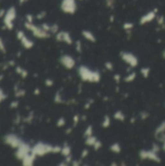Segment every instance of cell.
Masks as SVG:
<instances>
[{"instance_id": "obj_1", "label": "cell", "mask_w": 165, "mask_h": 166, "mask_svg": "<svg viewBox=\"0 0 165 166\" xmlns=\"http://www.w3.org/2000/svg\"><path fill=\"white\" fill-rule=\"evenodd\" d=\"M78 75L80 76L83 82L89 83H99L101 80V75L98 70H90L88 66L81 65L78 68Z\"/></svg>"}, {"instance_id": "obj_2", "label": "cell", "mask_w": 165, "mask_h": 166, "mask_svg": "<svg viewBox=\"0 0 165 166\" xmlns=\"http://www.w3.org/2000/svg\"><path fill=\"white\" fill-rule=\"evenodd\" d=\"M53 146L50 144H46L43 142H38L32 148H31V152H32L36 156H43L47 154L53 153Z\"/></svg>"}, {"instance_id": "obj_3", "label": "cell", "mask_w": 165, "mask_h": 166, "mask_svg": "<svg viewBox=\"0 0 165 166\" xmlns=\"http://www.w3.org/2000/svg\"><path fill=\"white\" fill-rule=\"evenodd\" d=\"M25 26L28 30H30L35 37H37V38H39V39H47V38L50 37V33H49V32H47V31L44 30L42 27L36 26L35 25H33V22H28V21H26V22L25 23Z\"/></svg>"}, {"instance_id": "obj_4", "label": "cell", "mask_w": 165, "mask_h": 166, "mask_svg": "<svg viewBox=\"0 0 165 166\" xmlns=\"http://www.w3.org/2000/svg\"><path fill=\"white\" fill-rule=\"evenodd\" d=\"M139 157L142 160H152L156 163H160L161 159L158 153H155L153 150H141L139 152Z\"/></svg>"}, {"instance_id": "obj_5", "label": "cell", "mask_w": 165, "mask_h": 166, "mask_svg": "<svg viewBox=\"0 0 165 166\" xmlns=\"http://www.w3.org/2000/svg\"><path fill=\"white\" fill-rule=\"evenodd\" d=\"M16 17H17V10H16L15 7H10L5 13V16L3 17L4 21V25L8 29H12L14 27V23L13 21H15Z\"/></svg>"}, {"instance_id": "obj_6", "label": "cell", "mask_w": 165, "mask_h": 166, "mask_svg": "<svg viewBox=\"0 0 165 166\" xmlns=\"http://www.w3.org/2000/svg\"><path fill=\"white\" fill-rule=\"evenodd\" d=\"M120 57L122 59L123 62H125L126 64H128L130 67L132 68H135L138 66L139 64V61H138V58L137 57L132 53H129V52H121L120 53Z\"/></svg>"}, {"instance_id": "obj_7", "label": "cell", "mask_w": 165, "mask_h": 166, "mask_svg": "<svg viewBox=\"0 0 165 166\" xmlns=\"http://www.w3.org/2000/svg\"><path fill=\"white\" fill-rule=\"evenodd\" d=\"M59 62L60 64L63 66L64 68H66L67 70H71L76 66V60L73 57L69 54H63L61 55L59 58Z\"/></svg>"}, {"instance_id": "obj_8", "label": "cell", "mask_w": 165, "mask_h": 166, "mask_svg": "<svg viewBox=\"0 0 165 166\" xmlns=\"http://www.w3.org/2000/svg\"><path fill=\"white\" fill-rule=\"evenodd\" d=\"M31 152V148L28 144L25 143V142L21 141V145L18 147V151L16 153V155H17V159H21L25 157V155H27L29 153Z\"/></svg>"}, {"instance_id": "obj_9", "label": "cell", "mask_w": 165, "mask_h": 166, "mask_svg": "<svg viewBox=\"0 0 165 166\" xmlns=\"http://www.w3.org/2000/svg\"><path fill=\"white\" fill-rule=\"evenodd\" d=\"M56 39L58 42H63L67 45L73 44V39L68 31H58L56 35Z\"/></svg>"}, {"instance_id": "obj_10", "label": "cell", "mask_w": 165, "mask_h": 166, "mask_svg": "<svg viewBox=\"0 0 165 166\" xmlns=\"http://www.w3.org/2000/svg\"><path fill=\"white\" fill-rule=\"evenodd\" d=\"M4 142L7 145L11 146L12 148L18 149V147L21 143V140L17 135H15V134H8V135H6L4 137Z\"/></svg>"}, {"instance_id": "obj_11", "label": "cell", "mask_w": 165, "mask_h": 166, "mask_svg": "<svg viewBox=\"0 0 165 166\" xmlns=\"http://www.w3.org/2000/svg\"><path fill=\"white\" fill-rule=\"evenodd\" d=\"M61 10L67 14H74L76 11L74 0H63L61 4Z\"/></svg>"}, {"instance_id": "obj_12", "label": "cell", "mask_w": 165, "mask_h": 166, "mask_svg": "<svg viewBox=\"0 0 165 166\" xmlns=\"http://www.w3.org/2000/svg\"><path fill=\"white\" fill-rule=\"evenodd\" d=\"M154 19H155L154 12H149L140 19L139 23L141 25H147V23H149V22H152Z\"/></svg>"}, {"instance_id": "obj_13", "label": "cell", "mask_w": 165, "mask_h": 166, "mask_svg": "<svg viewBox=\"0 0 165 166\" xmlns=\"http://www.w3.org/2000/svg\"><path fill=\"white\" fill-rule=\"evenodd\" d=\"M82 36L85 39L86 41H89L90 43H95L96 42V37L90 30L83 29L82 30Z\"/></svg>"}, {"instance_id": "obj_14", "label": "cell", "mask_w": 165, "mask_h": 166, "mask_svg": "<svg viewBox=\"0 0 165 166\" xmlns=\"http://www.w3.org/2000/svg\"><path fill=\"white\" fill-rule=\"evenodd\" d=\"M35 157H36V155L32 152H30L27 155H25L22 159V164L25 165V166H27V165H33V162L35 160Z\"/></svg>"}, {"instance_id": "obj_15", "label": "cell", "mask_w": 165, "mask_h": 166, "mask_svg": "<svg viewBox=\"0 0 165 166\" xmlns=\"http://www.w3.org/2000/svg\"><path fill=\"white\" fill-rule=\"evenodd\" d=\"M21 45L23 46V48H25V49H31L32 47L34 46V43H33V41H31L30 39H28L25 35L23 36L21 39Z\"/></svg>"}, {"instance_id": "obj_16", "label": "cell", "mask_w": 165, "mask_h": 166, "mask_svg": "<svg viewBox=\"0 0 165 166\" xmlns=\"http://www.w3.org/2000/svg\"><path fill=\"white\" fill-rule=\"evenodd\" d=\"M162 133H165V121H162L159 123V125L158 126V127L155 128V130H154V137L158 138L160 135V134H162Z\"/></svg>"}, {"instance_id": "obj_17", "label": "cell", "mask_w": 165, "mask_h": 166, "mask_svg": "<svg viewBox=\"0 0 165 166\" xmlns=\"http://www.w3.org/2000/svg\"><path fill=\"white\" fill-rule=\"evenodd\" d=\"M114 118L117 121H119V122H124L125 121V118H126V117H125V114L122 112L121 110H117V112H115L114 114Z\"/></svg>"}, {"instance_id": "obj_18", "label": "cell", "mask_w": 165, "mask_h": 166, "mask_svg": "<svg viewBox=\"0 0 165 166\" xmlns=\"http://www.w3.org/2000/svg\"><path fill=\"white\" fill-rule=\"evenodd\" d=\"M96 140H97V137L94 136V135H91V136H89V137H85V145L88 146V147H93V145L95 144Z\"/></svg>"}, {"instance_id": "obj_19", "label": "cell", "mask_w": 165, "mask_h": 166, "mask_svg": "<svg viewBox=\"0 0 165 166\" xmlns=\"http://www.w3.org/2000/svg\"><path fill=\"white\" fill-rule=\"evenodd\" d=\"M71 153H72V149H71V147H70L67 143H65L63 146H62L61 153L60 154L63 155L64 157L67 156V155H69V154H71Z\"/></svg>"}, {"instance_id": "obj_20", "label": "cell", "mask_w": 165, "mask_h": 166, "mask_svg": "<svg viewBox=\"0 0 165 166\" xmlns=\"http://www.w3.org/2000/svg\"><path fill=\"white\" fill-rule=\"evenodd\" d=\"M101 126L103 128H108L111 126V118H110L109 115H105L104 118H103V120H102V122H101Z\"/></svg>"}, {"instance_id": "obj_21", "label": "cell", "mask_w": 165, "mask_h": 166, "mask_svg": "<svg viewBox=\"0 0 165 166\" xmlns=\"http://www.w3.org/2000/svg\"><path fill=\"white\" fill-rule=\"evenodd\" d=\"M109 150L114 154H120L121 152V147L117 142H116V143H113L111 146H110Z\"/></svg>"}, {"instance_id": "obj_22", "label": "cell", "mask_w": 165, "mask_h": 166, "mask_svg": "<svg viewBox=\"0 0 165 166\" xmlns=\"http://www.w3.org/2000/svg\"><path fill=\"white\" fill-rule=\"evenodd\" d=\"M136 77H137V74H136V72H130L127 76H125L124 77V79H123V81L125 82V83H127V84H129V83H132L133 81H135V79H136Z\"/></svg>"}, {"instance_id": "obj_23", "label": "cell", "mask_w": 165, "mask_h": 166, "mask_svg": "<svg viewBox=\"0 0 165 166\" xmlns=\"http://www.w3.org/2000/svg\"><path fill=\"white\" fill-rule=\"evenodd\" d=\"M140 73L145 79H148L151 74V68L150 67H142L140 70Z\"/></svg>"}, {"instance_id": "obj_24", "label": "cell", "mask_w": 165, "mask_h": 166, "mask_svg": "<svg viewBox=\"0 0 165 166\" xmlns=\"http://www.w3.org/2000/svg\"><path fill=\"white\" fill-rule=\"evenodd\" d=\"M93 135V126L91 124H89L86 126V128L84 132V136L85 137H89V136H91Z\"/></svg>"}, {"instance_id": "obj_25", "label": "cell", "mask_w": 165, "mask_h": 166, "mask_svg": "<svg viewBox=\"0 0 165 166\" xmlns=\"http://www.w3.org/2000/svg\"><path fill=\"white\" fill-rule=\"evenodd\" d=\"M54 102L57 103V104H61V103H63V102H64L63 98H62V96H61V93L59 91H57L56 93V95H54Z\"/></svg>"}, {"instance_id": "obj_26", "label": "cell", "mask_w": 165, "mask_h": 166, "mask_svg": "<svg viewBox=\"0 0 165 166\" xmlns=\"http://www.w3.org/2000/svg\"><path fill=\"white\" fill-rule=\"evenodd\" d=\"M122 28L125 31H130V30H132L133 28H134V23H132V22H125V23H123Z\"/></svg>"}, {"instance_id": "obj_27", "label": "cell", "mask_w": 165, "mask_h": 166, "mask_svg": "<svg viewBox=\"0 0 165 166\" xmlns=\"http://www.w3.org/2000/svg\"><path fill=\"white\" fill-rule=\"evenodd\" d=\"M139 115H140V118L142 121H146L150 118V113L147 112V111H141V112L139 113Z\"/></svg>"}, {"instance_id": "obj_28", "label": "cell", "mask_w": 165, "mask_h": 166, "mask_svg": "<svg viewBox=\"0 0 165 166\" xmlns=\"http://www.w3.org/2000/svg\"><path fill=\"white\" fill-rule=\"evenodd\" d=\"M102 146H103V143H102V142L99 140V139H97L96 140V142H95V144L93 145V149H94V151L95 152H97V151H99V150L102 148Z\"/></svg>"}, {"instance_id": "obj_29", "label": "cell", "mask_w": 165, "mask_h": 166, "mask_svg": "<svg viewBox=\"0 0 165 166\" xmlns=\"http://www.w3.org/2000/svg\"><path fill=\"white\" fill-rule=\"evenodd\" d=\"M66 124V121H65V118L63 117H60L57 122V127H62V126H64Z\"/></svg>"}, {"instance_id": "obj_30", "label": "cell", "mask_w": 165, "mask_h": 166, "mask_svg": "<svg viewBox=\"0 0 165 166\" xmlns=\"http://www.w3.org/2000/svg\"><path fill=\"white\" fill-rule=\"evenodd\" d=\"M104 66H105V69H107L108 71H113L114 70V64L112 61H106L104 63Z\"/></svg>"}, {"instance_id": "obj_31", "label": "cell", "mask_w": 165, "mask_h": 166, "mask_svg": "<svg viewBox=\"0 0 165 166\" xmlns=\"http://www.w3.org/2000/svg\"><path fill=\"white\" fill-rule=\"evenodd\" d=\"M76 52L81 53L83 52V46H82V42L81 41H76Z\"/></svg>"}, {"instance_id": "obj_32", "label": "cell", "mask_w": 165, "mask_h": 166, "mask_svg": "<svg viewBox=\"0 0 165 166\" xmlns=\"http://www.w3.org/2000/svg\"><path fill=\"white\" fill-rule=\"evenodd\" d=\"M58 30H59V27H58V25H53L52 26H51V32L52 33H57L58 32Z\"/></svg>"}, {"instance_id": "obj_33", "label": "cell", "mask_w": 165, "mask_h": 166, "mask_svg": "<svg viewBox=\"0 0 165 166\" xmlns=\"http://www.w3.org/2000/svg\"><path fill=\"white\" fill-rule=\"evenodd\" d=\"M79 121H80V116L79 115H75L74 117H73V126L74 127H76L77 126V124L79 123Z\"/></svg>"}, {"instance_id": "obj_34", "label": "cell", "mask_w": 165, "mask_h": 166, "mask_svg": "<svg viewBox=\"0 0 165 166\" xmlns=\"http://www.w3.org/2000/svg\"><path fill=\"white\" fill-rule=\"evenodd\" d=\"M61 146H53V154H59L61 153Z\"/></svg>"}, {"instance_id": "obj_35", "label": "cell", "mask_w": 165, "mask_h": 166, "mask_svg": "<svg viewBox=\"0 0 165 166\" xmlns=\"http://www.w3.org/2000/svg\"><path fill=\"white\" fill-rule=\"evenodd\" d=\"M89 155V150L86 149V148H85L83 151H82V154H81V157L82 159H85L86 156Z\"/></svg>"}, {"instance_id": "obj_36", "label": "cell", "mask_w": 165, "mask_h": 166, "mask_svg": "<svg viewBox=\"0 0 165 166\" xmlns=\"http://www.w3.org/2000/svg\"><path fill=\"white\" fill-rule=\"evenodd\" d=\"M152 146H153V147H152V150H153V151H154L155 153H159V151H160V147H159L158 144L154 143Z\"/></svg>"}, {"instance_id": "obj_37", "label": "cell", "mask_w": 165, "mask_h": 166, "mask_svg": "<svg viewBox=\"0 0 165 166\" xmlns=\"http://www.w3.org/2000/svg\"><path fill=\"white\" fill-rule=\"evenodd\" d=\"M51 26L52 25H47V23H43L42 25V28L44 29V30H46L47 32H51Z\"/></svg>"}, {"instance_id": "obj_38", "label": "cell", "mask_w": 165, "mask_h": 166, "mask_svg": "<svg viewBox=\"0 0 165 166\" xmlns=\"http://www.w3.org/2000/svg\"><path fill=\"white\" fill-rule=\"evenodd\" d=\"M0 51L2 53H6V49H5V46H4V42L1 38H0Z\"/></svg>"}, {"instance_id": "obj_39", "label": "cell", "mask_w": 165, "mask_h": 166, "mask_svg": "<svg viewBox=\"0 0 165 166\" xmlns=\"http://www.w3.org/2000/svg\"><path fill=\"white\" fill-rule=\"evenodd\" d=\"M45 84L47 86H53V81L52 80V79H47V80L45 81Z\"/></svg>"}, {"instance_id": "obj_40", "label": "cell", "mask_w": 165, "mask_h": 166, "mask_svg": "<svg viewBox=\"0 0 165 166\" xmlns=\"http://www.w3.org/2000/svg\"><path fill=\"white\" fill-rule=\"evenodd\" d=\"M114 80L117 84H120L121 82V75L120 74H115L114 75Z\"/></svg>"}, {"instance_id": "obj_41", "label": "cell", "mask_w": 165, "mask_h": 166, "mask_svg": "<svg viewBox=\"0 0 165 166\" xmlns=\"http://www.w3.org/2000/svg\"><path fill=\"white\" fill-rule=\"evenodd\" d=\"M65 161L69 164H71V162L73 161V159H72V155L71 154H69V155H67V156H65Z\"/></svg>"}, {"instance_id": "obj_42", "label": "cell", "mask_w": 165, "mask_h": 166, "mask_svg": "<svg viewBox=\"0 0 165 166\" xmlns=\"http://www.w3.org/2000/svg\"><path fill=\"white\" fill-rule=\"evenodd\" d=\"M164 17H159L158 18V25H160V26H162L163 25H164Z\"/></svg>"}, {"instance_id": "obj_43", "label": "cell", "mask_w": 165, "mask_h": 166, "mask_svg": "<svg viewBox=\"0 0 165 166\" xmlns=\"http://www.w3.org/2000/svg\"><path fill=\"white\" fill-rule=\"evenodd\" d=\"M6 98V95L4 94V92H3V90L0 89V102L1 101H3V99H5Z\"/></svg>"}, {"instance_id": "obj_44", "label": "cell", "mask_w": 165, "mask_h": 166, "mask_svg": "<svg viewBox=\"0 0 165 166\" xmlns=\"http://www.w3.org/2000/svg\"><path fill=\"white\" fill-rule=\"evenodd\" d=\"M92 99H89V101L88 102V103H85V109H86V110H88V109H89V107L91 106V104L93 103V101H91Z\"/></svg>"}, {"instance_id": "obj_45", "label": "cell", "mask_w": 165, "mask_h": 166, "mask_svg": "<svg viewBox=\"0 0 165 166\" xmlns=\"http://www.w3.org/2000/svg\"><path fill=\"white\" fill-rule=\"evenodd\" d=\"M23 36H25V33H23L22 31H18V32H17V37H18L19 40H21Z\"/></svg>"}, {"instance_id": "obj_46", "label": "cell", "mask_w": 165, "mask_h": 166, "mask_svg": "<svg viewBox=\"0 0 165 166\" xmlns=\"http://www.w3.org/2000/svg\"><path fill=\"white\" fill-rule=\"evenodd\" d=\"M46 16V12H42V13H40V14H38V16H37V19L38 20H41V19H43L44 17Z\"/></svg>"}, {"instance_id": "obj_47", "label": "cell", "mask_w": 165, "mask_h": 166, "mask_svg": "<svg viewBox=\"0 0 165 166\" xmlns=\"http://www.w3.org/2000/svg\"><path fill=\"white\" fill-rule=\"evenodd\" d=\"M26 20H27V21L28 22H33V17H32V15H27L26 16Z\"/></svg>"}, {"instance_id": "obj_48", "label": "cell", "mask_w": 165, "mask_h": 166, "mask_svg": "<svg viewBox=\"0 0 165 166\" xmlns=\"http://www.w3.org/2000/svg\"><path fill=\"white\" fill-rule=\"evenodd\" d=\"M71 165H73V166L81 165V160H73V161L71 162Z\"/></svg>"}, {"instance_id": "obj_49", "label": "cell", "mask_w": 165, "mask_h": 166, "mask_svg": "<svg viewBox=\"0 0 165 166\" xmlns=\"http://www.w3.org/2000/svg\"><path fill=\"white\" fill-rule=\"evenodd\" d=\"M18 104H19V102H18V101H16V102H12V103H11V107L16 108V107H18Z\"/></svg>"}, {"instance_id": "obj_50", "label": "cell", "mask_w": 165, "mask_h": 166, "mask_svg": "<svg viewBox=\"0 0 165 166\" xmlns=\"http://www.w3.org/2000/svg\"><path fill=\"white\" fill-rule=\"evenodd\" d=\"M161 150H162V151L165 153V140L162 142V146H161Z\"/></svg>"}, {"instance_id": "obj_51", "label": "cell", "mask_w": 165, "mask_h": 166, "mask_svg": "<svg viewBox=\"0 0 165 166\" xmlns=\"http://www.w3.org/2000/svg\"><path fill=\"white\" fill-rule=\"evenodd\" d=\"M28 1V0H19V3L21 4V5H22V4H25V3H26Z\"/></svg>"}, {"instance_id": "obj_52", "label": "cell", "mask_w": 165, "mask_h": 166, "mask_svg": "<svg viewBox=\"0 0 165 166\" xmlns=\"http://www.w3.org/2000/svg\"><path fill=\"white\" fill-rule=\"evenodd\" d=\"M72 132V128L70 127V128H68L67 130H66V134H69V133H71Z\"/></svg>"}, {"instance_id": "obj_53", "label": "cell", "mask_w": 165, "mask_h": 166, "mask_svg": "<svg viewBox=\"0 0 165 166\" xmlns=\"http://www.w3.org/2000/svg\"><path fill=\"white\" fill-rule=\"evenodd\" d=\"M34 93H35V94H39V93H40V90H39L37 89V90H35Z\"/></svg>"}, {"instance_id": "obj_54", "label": "cell", "mask_w": 165, "mask_h": 166, "mask_svg": "<svg viewBox=\"0 0 165 166\" xmlns=\"http://www.w3.org/2000/svg\"><path fill=\"white\" fill-rule=\"evenodd\" d=\"M130 122H131V123L135 122V118H131V120H130Z\"/></svg>"}, {"instance_id": "obj_55", "label": "cell", "mask_w": 165, "mask_h": 166, "mask_svg": "<svg viewBox=\"0 0 165 166\" xmlns=\"http://www.w3.org/2000/svg\"><path fill=\"white\" fill-rule=\"evenodd\" d=\"M162 55H163V58H165V51L163 52V53H162Z\"/></svg>"}, {"instance_id": "obj_56", "label": "cell", "mask_w": 165, "mask_h": 166, "mask_svg": "<svg viewBox=\"0 0 165 166\" xmlns=\"http://www.w3.org/2000/svg\"><path fill=\"white\" fill-rule=\"evenodd\" d=\"M114 21V17L112 16V17H111V21Z\"/></svg>"}, {"instance_id": "obj_57", "label": "cell", "mask_w": 165, "mask_h": 166, "mask_svg": "<svg viewBox=\"0 0 165 166\" xmlns=\"http://www.w3.org/2000/svg\"><path fill=\"white\" fill-rule=\"evenodd\" d=\"M164 107H165V103H164Z\"/></svg>"}]
</instances>
